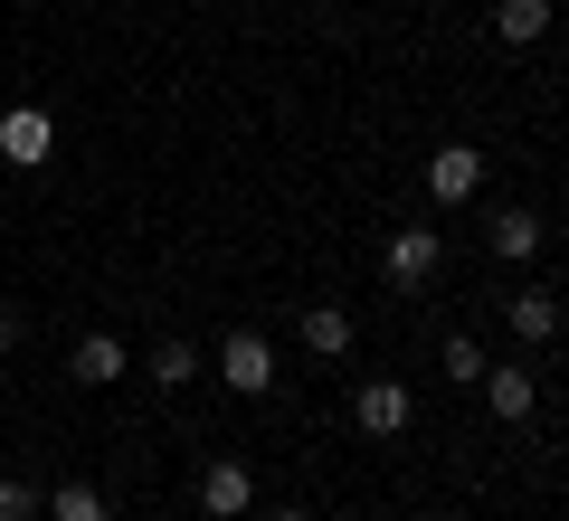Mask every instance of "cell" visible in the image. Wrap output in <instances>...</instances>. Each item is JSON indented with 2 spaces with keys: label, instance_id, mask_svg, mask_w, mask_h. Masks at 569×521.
I'll list each match as a JSON object with an SVG mask.
<instances>
[{
  "label": "cell",
  "instance_id": "14",
  "mask_svg": "<svg viewBox=\"0 0 569 521\" xmlns=\"http://www.w3.org/2000/svg\"><path fill=\"white\" fill-rule=\"evenodd\" d=\"M190 370H200V351H190V341H162V351H152V380H162V389H181Z\"/></svg>",
  "mask_w": 569,
  "mask_h": 521
},
{
  "label": "cell",
  "instance_id": "15",
  "mask_svg": "<svg viewBox=\"0 0 569 521\" xmlns=\"http://www.w3.org/2000/svg\"><path fill=\"white\" fill-rule=\"evenodd\" d=\"M485 370H493V361H485V351H475L466 332H456V341H447V380H466V389H475V380H485Z\"/></svg>",
  "mask_w": 569,
  "mask_h": 521
},
{
  "label": "cell",
  "instance_id": "13",
  "mask_svg": "<svg viewBox=\"0 0 569 521\" xmlns=\"http://www.w3.org/2000/svg\"><path fill=\"white\" fill-rule=\"evenodd\" d=\"M493 247H503V257H531V247H541V219H531V209H503V219H493Z\"/></svg>",
  "mask_w": 569,
  "mask_h": 521
},
{
  "label": "cell",
  "instance_id": "10",
  "mask_svg": "<svg viewBox=\"0 0 569 521\" xmlns=\"http://www.w3.org/2000/svg\"><path fill=\"white\" fill-rule=\"evenodd\" d=\"M493 29H503L512 48H531V39H550V0H493Z\"/></svg>",
  "mask_w": 569,
  "mask_h": 521
},
{
  "label": "cell",
  "instance_id": "6",
  "mask_svg": "<svg viewBox=\"0 0 569 521\" xmlns=\"http://www.w3.org/2000/svg\"><path fill=\"white\" fill-rule=\"evenodd\" d=\"M247 502H257V474H247V464H209L200 474V512L209 521H238Z\"/></svg>",
  "mask_w": 569,
  "mask_h": 521
},
{
  "label": "cell",
  "instance_id": "12",
  "mask_svg": "<svg viewBox=\"0 0 569 521\" xmlns=\"http://www.w3.org/2000/svg\"><path fill=\"white\" fill-rule=\"evenodd\" d=\"M48 521H114V512H104L96 483H58V493H48Z\"/></svg>",
  "mask_w": 569,
  "mask_h": 521
},
{
  "label": "cell",
  "instance_id": "1",
  "mask_svg": "<svg viewBox=\"0 0 569 521\" xmlns=\"http://www.w3.org/2000/svg\"><path fill=\"white\" fill-rule=\"evenodd\" d=\"M437 265H447V238H437V228H389V247H380V275L399 284V294L437 284Z\"/></svg>",
  "mask_w": 569,
  "mask_h": 521
},
{
  "label": "cell",
  "instance_id": "4",
  "mask_svg": "<svg viewBox=\"0 0 569 521\" xmlns=\"http://www.w3.org/2000/svg\"><path fill=\"white\" fill-rule=\"evenodd\" d=\"M351 418H361V437H399V427L418 418V399H408V380H361Z\"/></svg>",
  "mask_w": 569,
  "mask_h": 521
},
{
  "label": "cell",
  "instance_id": "16",
  "mask_svg": "<svg viewBox=\"0 0 569 521\" xmlns=\"http://www.w3.org/2000/svg\"><path fill=\"white\" fill-rule=\"evenodd\" d=\"M29 512H39V493H29V483H10V474H0V521H29Z\"/></svg>",
  "mask_w": 569,
  "mask_h": 521
},
{
  "label": "cell",
  "instance_id": "11",
  "mask_svg": "<svg viewBox=\"0 0 569 521\" xmlns=\"http://www.w3.org/2000/svg\"><path fill=\"white\" fill-rule=\"evenodd\" d=\"M512 332H522V341H550V332H560V303H550V284H522V294H512Z\"/></svg>",
  "mask_w": 569,
  "mask_h": 521
},
{
  "label": "cell",
  "instance_id": "17",
  "mask_svg": "<svg viewBox=\"0 0 569 521\" xmlns=\"http://www.w3.org/2000/svg\"><path fill=\"white\" fill-rule=\"evenodd\" d=\"M266 521H313V512H305V502H284V512H266Z\"/></svg>",
  "mask_w": 569,
  "mask_h": 521
},
{
  "label": "cell",
  "instance_id": "5",
  "mask_svg": "<svg viewBox=\"0 0 569 521\" xmlns=\"http://www.w3.org/2000/svg\"><path fill=\"white\" fill-rule=\"evenodd\" d=\"M48 142H58V133H48V114H39V104H10V114H0V161L39 171V161H48Z\"/></svg>",
  "mask_w": 569,
  "mask_h": 521
},
{
  "label": "cell",
  "instance_id": "2",
  "mask_svg": "<svg viewBox=\"0 0 569 521\" xmlns=\"http://www.w3.org/2000/svg\"><path fill=\"white\" fill-rule=\"evenodd\" d=\"M219 380L238 389V399H266V389H276V351H266L257 332H228L219 341Z\"/></svg>",
  "mask_w": 569,
  "mask_h": 521
},
{
  "label": "cell",
  "instance_id": "3",
  "mask_svg": "<svg viewBox=\"0 0 569 521\" xmlns=\"http://www.w3.org/2000/svg\"><path fill=\"white\" fill-rule=\"evenodd\" d=\"M427 190H437L447 209H466L475 190H485V152H475V142H437V161H427Z\"/></svg>",
  "mask_w": 569,
  "mask_h": 521
},
{
  "label": "cell",
  "instance_id": "18",
  "mask_svg": "<svg viewBox=\"0 0 569 521\" xmlns=\"http://www.w3.org/2000/svg\"><path fill=\"white\" fill-rule=\"evenodd\" d=\"M10 341H20V322H10V313H0V351H10Z\"/></svg>",
  "mask_w": 569,
  "mask_h": 521
},
{
  "label": "cell",
  "instance_id": "7",
  "mask_svg": "<svg viewBox=\"0 0 569 521\" xmlns=\"http://www.w3.org/2000/svg\"><path fill=\"white\" fill-rule=\"evenodd\" d=\"M295 332H305L313 361H342V351H351V313H342V303H305V322H295Z\"/></svg>",
  "mask_w": 569,
  "mask_h": 521
},
{
  "label": "cell",
  "instance_id": "9",
  "mask_svg": "<svg viewBox=\"0 0 569 521\" xmlns=\"http://www.w3.org/2000/svg\"><path fill=\"white\" fill-rule=\"evenodd\" d=\"M67 370H77L86 389H104V380H123V341H114V332H86L77 351H67Z\"/></svg>",
  "mask_w": 569,
  "mask_h": 521
},
{
  "label": "cell",
  "instance_id": "19",
  "mask_svg": "<svg viewBox=\"0 0 569 521\" xmlns=\"http://www.w3.org/2000/svg\"><path fill=\"white\" fill-rule=\"evenodd\" d=\"M0 389H10V370H0Z\"/></svg>",
  "mask_w": 569,
  "mask_h": 521
},
{
  "label": "cell",
  "instance_id": "8",
  "mask_svg": "<svg viewBox=\"0 0 569 521\" xmlns=\"http://www.w3.org/2000/svg\"><path fill=\"white\" fill-rule=\"evenodd\" d=\"M485 399H493V418H531L541 408V380L522 361H503V370H485Z\"/></svg>",
  "mask_w": 569,
  "mask_h": 521
}]
</instances>
